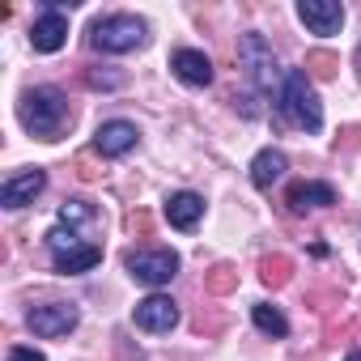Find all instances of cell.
<instances>
[{
    "label": "cell",
    "instance_id": "6da1fadb",
    "mask_svg": "<svg viewBox=\"0 0 361 361\" xmlns=\"http://www.w3.org/2000/svg\"><path fill=\"white\" fill-rule=\"evenodd\" d=\"M18 119L30 136L39 140H60L64 128L73 123V111H68V94L60 85H35L22 94L18 102Z\"/></svg>",
    "mask_w": 361,
    "mask_h": 361
},
{
    "label": "cell",
    "instance_id": "7a4b0ae2",
    "mask_svg": "<svg viewBox=\"0 0 361 361\" xmlns=\"http://www.w3.org/2000/svg\"><path fill=\"white\" fill-rule=\"evenodd\" d=\"M281 102V115L302 128V132H319L323 128V102H319V90L310 85V77L302 68H285V85L276 94Z\"/></svg>",
    "mask_w": 361,
    "mask_h": 361
},
{
    "label": "cell",
    "instance_id": "3957f363",
    "mask_svg": "<svg viewBox=\"0 0 361 361\" xmlns=\"http://www.w3.org/2000/svg\"><path fill=\"white\" fill-rule=\"evenodd\" d=\"M238 60H243L247 81H251V90H255L259 98H272V94L285 85V68L276 64L272 43H268L259 30H247V35L238 39Z\"/></svg>",
    "mask_w": 361,
    "mask_h": 361
},
{
    "label": "cell",
    "instance_id": "277c9868",
    "mask_svg": "<svg viewBox=\"0 0 361 361\" xmlns=\"http://www.w3.org/2000/svg\"><path fill=\"white\" fill-rule=\"evenodd\" d=\"M149 43V26L136 13H106L90 26V47L102 56H128Z\"/></svg>",
    "mask_w": 361,
    "mask_h": 361
},
{
    "label": "cell",
    "instance_id": "5b68a950",
    "mask_svg": "<svg viewBox=\"0 0 361 361\" xmlns=\"http://www.w3.org/2000/svg\"><path fill=\"white\" fill-rule=\"evenodd\" d=\"M123 268H128V276H132V281H140V285L157 289V285H170V281H174V272H178V255H174L170 247H153V251H128Z\"/></svg>",
    "mask_w": 361,
    "mask_h": 361
},
{
    "label": "cell",
    "instance_id": "8992f818",
    "mask_svg": "<svg viewBox=\"0 0 361 361\" xmlns=\"http://www.w3.org/2000/svg\"><path fill=\"white\" fill-rule=\"evenodd\" d=\"M77 323H81V306H73V302H47L26 314V327L39 340H60V336L77 331Z\"/></svg>",
    "mask_w": 361,
    "mask_h": 361
},
{
    "label": "cell",
    "instance_id": "52a82bcc",
    "mask_svg": "<svg viewBox=\"0 0 361 361\" xmlns=\"http://www.w3.org/2000/svg\"><path fill=\"white\" fill-rule=\"evenodd\" d=\"M132 323H136L140 331H149V336H170V331L178 327V302L166 298V293H149V298L136 302Z\"/></svg>",
    "mask_w": 361,
    "mask_h": 361
},
{
    "label": "cell",
    "instance_id": "ba28073f",
    "mask_svg": "<svg viewBox=\"0 0 361 361\" xmlns=\"http://www.w3.org/2000/svg\"><path fill=\"white\" fill-rule=\"evenodd\" d=\"M64 43H68V18H64V9L43 5V13H39L35 26H30V47H35L39 56H56Z\"/></svg>",
    "mask_w": 361,
    "mask_h": 361
},
{
    "label": "cell",
    "instance_id": "9c48e42d",
    "mask_svg": "<svg viewBox=\"0 0 361 361\" xmlns=\"http://www.w3.org/2000/svg\"><path fill=\"white\" fill-rule=\"evenodd\" d=\"M298 22H302L310 35L331 39V35H340V26H344V5H340V0H298Z\"/></svg>",
    "mask_w": 361,
    "mask_h": 361
},
{
    "label": "cell",
    "instance_id": "30bf717a",
    "mask_svg": "<svg viewBox=\"0 0 361 361\" xmlns=\"http://www.w3.org/2000/svg\"><path fill=\"white\" fill-rule=\"evenodd\" d=\"M43 192H47V170L30 166V170L9 174L5 183H0V204H5V209H26V204H35Z\"/></svg>",
    "mask_w": 361,
    "mask_h": 361
},
{
    "label": "cell",
    "instance_id": "8fae6325",
    "mask_svg": "<svg viewBox=\"0 0 361 361\" xmlns=\"http://www.w3.org/2000/svg\"><path fill=\"white\" fill-rule=\"evenodd\" d=\"M140 145V128L132 123V119H106L98 132H94V149L102 153V157H123V153H132Z\"/></svg>",
    "mask_w": 361,
    "mask_h": 361
},
{
    "label": "cell",
    "instance_id": "7c38bea8",
    "mask_svg": "<svg viewBox=\"0 0 361 361\" xmlns=\"http://www.w3.org/2000/svg\"><path fill=\"white\" fill-rule=\"evenodd\" d=\"M170 73L183 81V85H192V90H204V85H213V60L204 56V51H196V47H178L174 56H170Z\"/></svg>",
    "mask_w": 361,
    "mask_h": 361
},
{
    "label": "cell",
    "instance_id": "4fadbf2b",
    "mask_svg": "<svg viewBox=\"0 0 361 361\" xmlns=\"http://www.w3.org/2000/svg\"><path fill=\"white\" fill-rule=\"evenodd\" d=\"M289 213H314V209H331L336 204V188L323 183V178H306V183H293L285 196Z\"/></svg>",
    "mask_w": 361,
    "mask_h": 361
},
{
    "label": "cell",
    "instance_id": "5bb4252c",
    "mask_svg": "<svg viewBox=\"0 0 361 361\" xmlns=\"http://www.w3.org/2000/svg\"><path fill=\"white\" fill-rule=\"evenodd\" d=\"M200 217H204V196H196V192H174V196H166V221L174 226V230H196L200 226Z\"/></svg>",
    "mask_w": 361,
    "mask_h": 361
},
{
    "label": "cell",
    "instance_id": "9a60e30c",
    "mask_svg": "<svg viewBox=\"0 0 361 361\" xmlns=\"http://www.w3.org/2000/svg\"><path fill=\"white\" fill-rule=\"evenodd\" d=\"M285 170H289L285 149H259V153L251 157V183H255L259 192H272V183H281Z\"/></svg>",
    "mask_w": 361,
    "mask_h": 361
},
{
    "label": "cell",
    "instance_id": "2e32d148",
    "mask_svg": "<svg viewBox=\"0 0 361 361\" xmlns=\"http://www.w3.org/2000/svg\"><path fill=\"white\" fill-rule=\"evenodd\" d=\"M102 264V247H77V251H64V255H51V268L60 272V276H81V272H90V268H98Z\"/></svg>",
    "mask_w": 361,
    "mask_h": 361
},
{
    "label": "cell",
    "instance_id": "e0dca14e",
    "mask_svg": "<svg viewBox=\"0 0 361 361\" xmlns=\"http://www.w3.org/2000/svg\"><path fill=\"white\" fill-rule=\"evenodd\" d=\"M251 323H255L264 336H272V340H285V336H289V319H285V310L272 306V302H255V306H251Z\"/></svg>",
    "mask_w": 361,
    "mask_h": 361
},
{
    "label": "cell",
    "instance_id": "ac0fdd59",
    "mask_svg": "<svg viewBox=\"0 0 361 361\" xmlns=\"http://www.w3.org/2000/svg\"><path fill=\"white\" fill-rule=\"evenodd\" d=\"M77 247H85V243H81V234H77L73 226H60V221H56V226L47 230V251H51V255H64V251H77Z\"/></svg>",
    "mask_w": 361,
    "mask_h": 361
},
{
    "label": "cell",
    "instance_id": "d6986e66",
    "mask_svg": "<svg viewBox=\"0 0 361 361\" xmlns=\"http://www.w3.org/2000/svg\"><path fill=\"white\" fill-rule=\"evenodd\" d=\"M94 217H98V213H94L90 200H68V204L60 209V226H73V230L85 226V221H94Z\"/></svg>",
    "mask_w": 361,
    "mask_h": 361
},
{
    "label": "cell",
    "instance_id": "ffe728a7",
    "mask_svg": "<svg viewBox=\"0 0 361 361\" xmlns=\"http://www.w3.org/2000/svg\"><path fill=\"white\" fill-rule=\"evenodd\" d=\"M9 361H47L39 348H30V344H13L9 348Z\"/></svg>",
    "mask_w": 361,
    "mask_h": 361
},
{
    "label": "cell",
    "instance_id": "44dd1931",
    "mask_svg": "<svg viewBox=\"0 0 361 361\" xmlns=\"http://www.w3.org/2000/svg\"><path fill=\"white\" fill-rule=\"evenodd\" d=\"M353 64H357V77H361V43H357V56H353Z\"/></svg>",
    "mask_w": 361,
    "mask_h": 361
},
{
    "label": "cell",
    "instance_id": "7402d4cb",
    "mask_svg": "<svg viewBox=\"0 0 361 361\" xmlns=\"http://www.w3.org/2000/svg\"><path fill=\"white\" fill-rule=\"evenodd\" d=\"M344 361H361V348H353V353H348V357H344Z\"/></svg>",
    "mask_w": 361,
    "mask_h": 361
}]
</instances>
